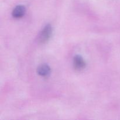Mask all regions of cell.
I'll use <instances>...</instances> for the list:
<instances>
[{"label": "cell", "instance_id": "1", "mask_svg": "<svg viewBox=\"0 0 120 120\" xmlns=\"http://www.w3.org/2000/svg\"><path fill=\"white\" fill-rule=\"evenodd\" d=\"M52 33V28L51 25H48L46 26L42 30L39 35V40L40 42L42 43L48 42V40L50 39V36H51Z\"/></svg>", "mask_w": 120, "mask_h": 120}, {"label": "cell", "instance_id": "2", "mask_svg": "<svg viewBox=\"0 0 120 120\" xmlns=\"http://www.w3.org/2000/svg\"><path fill=\"white\" fill-rule=\"evenodd\" d=\"M26 12V8L23 5H18L15 7L12 12L13 17L15 18H21L25 15Z\"/></svg>", "mask_w": 120, "mask_h": 120}, {"label": "cell", "instance_id": "3", "mask_svg": "<svg viewBox=\"0 0 120 120\" xmlns=\"http://www.w3.org/2000/svg\"><path fill=\"white\" fill-rule=\"evenodd\" d=\"M74 66L76 69L81 70L85 68L86 62L83 57L79 55H77L74 57L73 60Z\"/></svg>", "mask_w": 120, "mask_h": 120}, {"label": "cell", "instance_id": "4", "mask_svg": "<svg viewBox=\"0 0 120 120\" xmlns=\"http://www.w3.org/2000/svg\"><path fill=\"white\" fill-rule=\"evenodd\" d=\"M37 72L40 76L46 77L50 74V68L47 64H42L38 67L37 69Z\"/></svg>", "mask_w": 120, "mask_h": 120}]
</instances>
